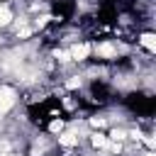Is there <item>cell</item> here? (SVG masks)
<instances>
[{
    "instance_id": "3957f363",
    "label": "cell",
    "mask_w": 156,
    "mask_h": 156,
    "mask_svg": "<svg viewBox=\"0 0 156 156\" xmlns=\"http://www.w3.org/2000/svg\"><path fill=\"white\" fill-rule=\"evenodd\" d=\"M141 44H144L149 51H154V34H149V32H146V34H141Z\"/></svg>"
},
{
    "instance_id": "7a4b0ae2",
    "label": "cell",
    "mask_w": 156,
    "mask_h": 156,
    "mask_svg": "<svg viewBox=\"0 0 156 156\" xmlns=\"http://www.w3.org/2000/svg\"><path fill=\"white\" fill-rule=\"evenodd\" d=\"M90 141H93V146H98V149H105V146L110 144V139H107V136H102V134H93V136H90Z\"/></svg>"
},
{
    "instance_id": "6da1fadb",
    "label": "cell",
    "mask_w": 156,
    "mask_h": 156,
    "mask_svg": "<svg viewBox=\"0 0 156 156\" xmlns=\"http://www.w3.org/2000/svg\"><path fill=\"white\" fill-rule=\"evenodd\" d=\"M15 102V93L7 90V88H0V112H5L7 107H12Z\"/></svg>"
},
{
    "instance_id": "277c9868",
    "label": "cell",
    "mask_w": 156,
    "mask_h": 156,
    "mask_svg": "<svg viewBox=\"0 0 156 156\" xmlns=\"http://www.w3.org/2000/svg\"><path fill=\"white\" fill-rule=\"evenodd\" d=\"M12 20V15H10V10L5 7V5H0V24H7Z\"/></svg>"
}]
</instances>
